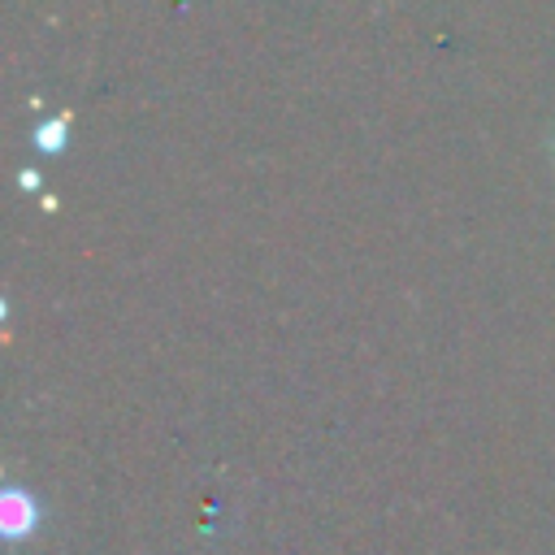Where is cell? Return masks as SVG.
Wrapping results in <instances>:
<instances>
[{
	"instance_id": "obj_1",
	"label": "cell",
	"mask_w": 555,
	"mask_h": 555,
	"mask_svg": "<svg viewBox=\"0 0 555 555\" xmlns=\"http://www.w3.org/2000/svg\"><path fill=\"white\" fill-rule=\"evenodd\" d=\"M35 520H39V512H35L30 494H22V490H4V499H0V533L17 542V538H26V533L35 529Z\"/></svg>"
},
{
	"instance_id": "obj_2",
	"label": "cell",
	"mask_w": 555,
	"mask_h": 555,
	"mask_svg": "<svg viewBox=\"0 0 555 555\" xmlns=\"http://www.w3.org/2000/svg\"><path fill=\"white\" fill-rule=\"evenodd\" d=\"M65 139H69V113H56L35 126V147H43V152H61Z\"/></svg>"
}]
</instances>
